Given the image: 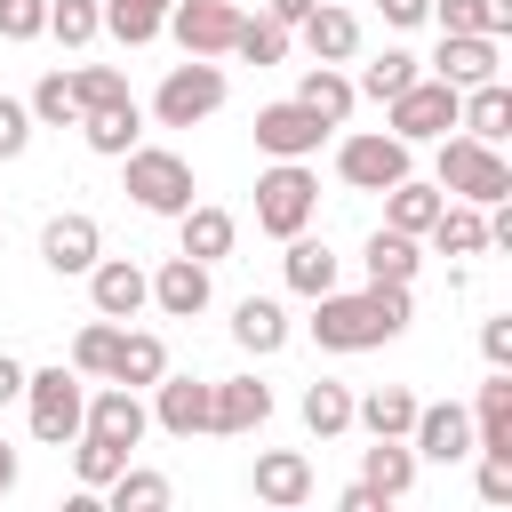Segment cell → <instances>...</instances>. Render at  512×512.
I'll return each instance as SVG.
<instances>
[{
	"instance_id": "cell-39",
	"label": "cell",
	"mask_w": 512,
	"mask_h": 512,
	"mask_svg": "<svg viewBox=\"0 0 512 512\" xmlns=\"http://www.w3.org/2000/svg\"><path fill=\"white\" fill-rule=\"evenodd\" d=\"M24 104H32V128H72V120H80V96H72V72H40Z\"/></svg>"
},
{
	"instance_id": "cell-26",
	"label": "cell",
	"mask_w": 512,
	"mask_h": 512,
	"mask_svg": "<svg viewBox=\"0 0 512 512\" xmlns=\"http://www.w3.org/2000/svg\"><path fill=\"white\" fill-rule=\"evenodd\" d=\"M352 424H360L368 440H408V424H416V392H408V384H376V392L352 400Z\"/></svg>"
},
{
	"instance_id": "cell-30",
	"label": "cell",
	"mask_w": 512,
	"mask_h": 512,
	"mask_svg": "<svg viewBox=\"0 0 512 512\" xmlns=\"http://www.w3.org/2000/svg\"><path fill=\"white\" fill-rule=\"evenodd\" d=\"M296 104H304V112H320L328 128H344V120H352V104H360V88H352L336 64H304V80H296Z\"/></svg>"
},
{
	"instance_id": "cell-1",
	"label": "cell",
	"mask_w": 512,
	"mask_h": 512,
	"mask_svg": "<svg viewBox=\"0 0 512 512\" xmlns=\"http://www.w3.org/2000/svg\"><path fill=\"white\" fill-rule=\"evenodd\" d=\"M416 320V296L408 288H384V280H368L360 296H344V288H328V296H312V344L320 352H376V344H392L400 328Z\"/></svg>"
},
{
	"instance_id": "cell-19",
	"label": "cell",
	"mask_w": 512,
	"mask_h": 512,
	"mask_svg": "<svg viewBox=\"0 0 512 512\" xmlns=\"http://www.w3.org/2000/svg\"><path fill=\"white\" fill-rule=\"evenodd\" d=\"M248 488H256V504H304L312 496V456L304 448H264L256 456V472H248Z\"/></svg>"
},
{
	"instance_id": "cell-38",
	"label": "cell",
	"mask_w": 512,
	"mask_h": 512,
	"mask_svg": "<svg viewBox=\"0 0 512 512\" xmlns=\"http://www.w3.org/2000/svg\"><path fill=\"white\" fill-rule=\"evenodd\" d=\"M416 72H424V64H416L408 48H384V56H368V64H360V80H352V88H360V96H376V104H392Z\"/></svg>"
},
{
	"instance_id": "cell-29",
	"label": "cell",
	"mask_w": 512,
	"mask_h": 512,
	"mask_svg": "<svg viewBox=\"0 0 512 512\" xmlns=\"http://www.w3.org/2000/svg\"><path fill=\"white\" fill-rule=\"evenodd\" d=\"M232 344L256 352V360H272V352L288 344V312H280L272 296H240V304H232Z\"/></svg>"
},
{
	"instance_id": "cell-28",
	"label": "cell",
	"mask_w": 512,
	"mask_h": 512,
	"mask_svg": "<svg viewBox=\"0 0 512 512\" xmlns=\"http://www.w3.org/2000/svg\"><path fill=\"white\" fill-rule=\"evenodd\" d=\"M360 264H368V280H384V288H416V264H424V248H416L408 232L376 224V232H368V248H360Z\"/></svg>"
},
{
	"instance_id": "cell-17",
	"label": "cell",
	"mask_w": 512,
	"mask_h": 512,
	"mask_svg": "<svg viewBox=\"0 0 512 512\" xmlns=\"http://www.w3.org/2000/svg\"><path fill=\"white\" fill-rule=\"evenodd\" d=\"M152 312H168V320H200V312H208V264L176 248V256L152 272Z\"/></svg>"
},
{
	"instance_id": "cell-44",
	"label": "cell",
	"mask_w": 512,
	"mask_h": 512,
	"mask_svg": "<svg viewBox=\"0 0 512 512\" xmlns=\"http://www.w3.org/2000/svg\"><path fill=\"white\" fill-rule=\"evenodd\" d=\"M72 96H80V112L128 104V80H120V64H80V72H72Z\"/></svg>"
},
{
	"instance_id": "cell-2",
	"label": "cell",
	"mask_w": 512,
	"mask_h": 512,
	"mask_svg": "<svg viewBox=\"0 0 512 512\" xmlns=\"http://www.w3.org/2000/svg\"><path fill=\"white\" fill-rule=\"evenodd\" d=\"M432 184L448 200H472V208H496L512 200V160L480 136H440V160H432Z\"/></svg>"
},
{
	"instance_id": "cell-45",
	"label": "cell",
	"mask_w": 512,
	"mask_h": 512,
	"mask_svg": "<svg viewBox=\"0 0 512 512\" xmlns=\"http://www.w3.org/2000/svg\"><path fill=\"white\" fill-rule=\"evenodd\" d=\"M0 40H48V0H0Z\"/></svg>"
},
{
	"instance_id": "cell-6",
	"label": "cell",
	"mask_w": 512,
	"mask_h": 512,
	"mask_svg": "<svg viewBox=\"0 0 512 512\" xmlns=\"http://www.w3.org/2000/svg\"><path fill=\"white\" fill-rule=\"evenodd\" d=\"M224 96H232V88H224V64H216V56H184V64L152 88V120H160V128H200L208 112H224Z\"/></svg>"
},
{
	"instance_id": "cell-12",
	"label": "cell",
	"mask_w": 512,
	"mask_h": 512,
	"mask_svg": "<svg viewBox=\"0 0 512 512\" xmlns=\"http://www.w3.org/2000/svg\"><path fill=\"white\" fill-rule=\"evenodd\" d=\"M264 424H272V384H256V376H216V384H208V432L248 440V432H264Z\"/></svg>"
},
{
	"instance_id": "cell-14",
	"label": "cell",
	"mask_w": 512,
	"mask_h": 512,
	"mask_svg": "<svg viewBox=\"0 0 512 512\" xmlns=\"http://www.w3.org/2000/svg\"><path fill=\"white\" fill-rule=\"evenodd\" d=\"M80 280H88V304H96L104 320H136V312L152 304V272L128 264V256H96Z\"/></svg>"
},
{
	"instance_id": "cell-23",
	"label": "cell",
	"mask_w": 512,
	"mask_h": 512,
	"mask_svg": "<svg viewBox=\"0 0 512 512\" xmlns=\"http://www.w3.org/2000/svg\"><path fill=\"white\" fill-rule=\"evenodd\" d=\"M72 128L88 136V152H96V160H120V152H136V144H144V112H136V96H128V104H96V112H80Z\"/></svg>"
},
{
	"instance_id": "cell-35",
	"label": "cell",
	"mask_w": 512,
	"mask_h": 512,
	"mask_svg": "<svg viewBox=\"0 0 512 512\" xmlns=\"http://www.w3.org/2000/svg\"><path fill=\"white\" fill-rule=\"evenodd\" d=\"M424 24H440V32H488V40H504L512 32V0H432V16Z\"/></svg>"
},
{
	"instance_id": "cell-27",
	"label": "cell",
	"mask_w": 512,
	"mask_h": 512,
	"mask_svg": "<svg viewBox=\"0 0 512 512\" xmlns=\"http://www.w3.org/2000/svg\"><path fill=\"white\" fill-rule=\"evenodd\" d=\"M296 32H304L312 64H352V56H360V16H352V8H312Z\"/></svg>"
},
{
	"instance_id": "cell-34",
	"label": "cell",
	"mask_w": 512,
	"mask_h": 512,
	"mask_svg": "<svg viewBox=\"0 0 512 512\" xmlns=\"http://www.w3.org/2000/svg\"><path fill=\"white\" fill-rule=\"evenodd\" d=\"M296 408H304V432H320V440L352 432V384H336V376H312Z\"/></svg>"
},
{
	"instance_id": "cell-46",
	"label": "cell",
	"mask_w": 512,
	"mask_h": 512,
	"mask_svg": "<svg viewBox=\"0 0 512 512\" xmlns=\"http://www.w3.org/2000/svg\"><path fill=\"white\" fill-rule=\"evenodd\" d=\"M24 144H32V104L0 96V160H24Z\"/></svg>"
},
{
	"instance_id": "cell-52",
	"label": "cell",
	"mask_w": 512,
	"mask_h": 512,
	"mask_svg": "<svg viewBox=\"0 0 512 512\" xmlns=\"http://www.w3.org/2000/svg\"><path fill=\"white\" fill-rule=\"evenodd\" d=\"M8 400H24V360H16V352H0V408H8Z\"/></svg>"
},
{
	"instance_id": "cell-31",
	"label": "cell",
	"mask_w": 512,
	"mask_h": 512,
	"mask_svg": "<svg viewBox=\"0 0 512 512\" xmlns=\"http://www.w3.org/2000/svg\"><path fill=\"white\" fill-rule=\"evenodd\" d=\"M440 184H416V176H400V184H384V224L392 232H408V240H424L432 232V216H440Z\"/></svg>"
},
{
	"instance_id": "cell-41",
	"label": "cell",
	"mask_w": 512,
	"mask_h": 512,
	"mask_svg": "<svg viewBox=\"0 0 512 512\" xmlns=\"http://www.w3.org/2000/svg\"><path fill=\"white\" fill-rule=\"evenodd\" d=\"M224 56H240V64H280V56H288V24H272V16H240V32H232Z\"/></svg>"
},
{
	"instance_id": "cell-10",
	"label": "cell",
	"mask_w": 512,
	"mask_h": 512,
	"mask_svg": "<svg viewBox=\"0 0 512 512\" xmlns=\"http://www.w3.org/2000/svg\"><path fill=\"white\" fill-rule=\"evenodd\" d=\"M320 144H328V120L304 112L296 96H280V104L256 112V152H272V160H312Z\"/></svg>"
},
{
	"instance_id": "cell-11",
	"label": "cell",
	"mask_w": 512,
	"mask_h": 512,
	"mask_svg": "<svg viewBox=\"0 0 512 512\" xmlns=\"http://www.w3.org/2000/svg\"><path fill=\"white\" fill-rule=\"evenodd\" d=\"M96 256H104V232H96V216H88V208H64V216H48V224H40V264H48L56 280H80Z\"/></svg>"
},
{
	"instance_id": "cell-18",
	"label": "cell",
	"mask_w": 512,
	"mask_h": 512,
	"mask_svg": "<svg viewBox=\"0 0 512 512\" xmlns=\"http://www.w3.org/2000/svg\"><path fill=\"white\" fill-rule=\"evenodd\" d=\"M472 456H512V368H488L472 400Z\"/></svg>"
},
{
	"instance_id": "cell-51",
	"label": "cell",
	"mask_w": 512,
	"mask_h": 512,
	"mask_svg": "<svg viewBox=\"0 0 512 512\" xmlns=\"http://www.w3.org/2000/svg\"><path fill=\"white\" fill-rule=\"evenodd\" d=\"M312 8H320V0H264V16H272V24H288V32H296Z\"/></svg>"
},
{
	"instance_id": "cell-33",
	"label": "cell",
	"mask_w": 512,
	"mask_h": 512,
	"mask_svg": "<svg viewBox=\"0 0 512 512\" xmlns=\"http://www.w3.org/2000/svg\"><path fill=\"white\" fill-rule=\"evenodd\" d=\"M360 480H368L384 504H400V496L416 488V448H408V440H376V448H360Z\"/></svg>"
},
{
	"instance_id": "cell-53",
	"label": "cell",
	"mask_w": 512,
	"mask_h": 512,
	"mask_svg": "<svg viewBox=\"0 0 512 512\" xmlns=\"http://www.w3.org/2000/svg\"><path fill=\"white\" fill-rule=\"evenodd\" d=\"M8 488H16V448L0 440V496H8Z\"/></svg>"
},
{
	"instance_id": "cell-43",
	"label": "cell",
	"mask_w": 512,
	"mask_h": 512,
	"mask_svg": "<svg viewBox=\"0 0 512 512\" xmlns=\"http://www.w3.org/2000/svg\"><path fill=\"white\" fill-rule=\"evenodd\" d=\"M96 32H104V0H48V40L88 48Z\"/></svg>"
},
{
	"instance_id": "cell-4",
	"label": "cell",
	"mask_w": 512,
	"mask_h": 512,
	"mask_svg": "<svg viewBox=\"0 0 512 512\" xmlns=\"http://www.w3.org/2000/svg\"><path fill=\"white\" fill-rule=\"evenodd\" d=\"M120 168H128V200L144 208V216H184L192 208V160L184 152H168V144H136V152H120Z\"/></svg>"
},
{
	"instance_id": "cell-37",
	"label": "cell",
	"mask_w": 512,
	"mask_h": 512,
	"mask_svg": "<svg viewBox=\"0 0 512 512\" xmlns=\"http://www.w3.org/2000/svg\"><path fill=\"white\" fill-rule=\"evenodd\" d=\"M128 464V448L120 440H104V432H72V480L88 488V496H104V480Z\"/></svg>"
},
{
	"instance_id": "cell-9",
	"label": "cell",
	"mask_w": 512,
	"mask_h": 512,
	"mask_svg": "<svg viewBox=\"0 0 512 512\" xmlns=\"http://www.w3.org/2000/svg\"><path fill=\"white\" fill-rule=\"evenodd\" d=\"M408 448H416V464H464V456H472V408H456V400H416Z\"/></svg>"
},
{
	"instance_id": "cell-40",
	"label": "cell",
	"mask_w": 512,
	"mask_h": 512,
	"mask_svg": "<svg viewBox=\"0 0 512 512\" xmlns=\"http://www.w3.org/2000/svg\"><path fill=\"white\" fill-rule=\"evenodd\" d=\"M104 504H112V512H160V504H168V480H160V472L120 464V472L104 480Z\"/></svg>"
},
{
	"instance_id": "cell-15",
	"label": "cell",
	"mask_w": 512,
	"mask_h": 512,
	"mask_svg": "<svg viewBox=\"0 0 512 512\" xmlns=\"http://www.w3.org/2000/svg\"><path fill=\"white\" fill-rule=\"evenodd\" d=\"M504 72V40H488V32H440V48H432V80H448V88H480V80H496Z\"/></svg>"
},
{
	"instance_id": "cell-24",
	"label": "cell",
	"mask_w": 512,
	"mask_h": 512,
	"mask_svg": "<svg viewBox=\"0 0 512 512\" xmlns=\"http://www.w3.org/2000/svg\"><path fill=\"white\" fill-rule=\"evenodd\" d=\"M232 240H240V224H232L224 208H208V200H192V208L176 216V248H184V256H200L208 272L232 256Z\"/></svg>"
},
{
	"instance_id": "cell-3",
	"label": "cell",
	"mask_w": 512,
	"mask_h": 512,
	"mask_svg": "<svg viewBox=\"0 0 512 512\" xmlns=\"http://www.w3.org/2000/svg\"><path fill=\"white\" fill-rule=\"evenodd\" d=\"M80 408H88V384H80L72 360H56V368H24V416H32V440H40V448H72Z\"/></svg>"
},
{
	"instance_id": "cell-5",
	"label": "cell",
	"mask_w": 512,
	"mask_h": 512,
	"mask_svg": "<svg viewBox=\"0 0 512 512\" xmlns=\"http://www.w3.org/2000/svg\"><path fill=\"white\" fill-rule=\"evenodd\" d=\"M312 216H320V176L304 160H272L256 176V232L288 240V232H312Z\"/></svg>"
},
{
	"instance_id": "cell-25",
	"label": "cell",
	"mask_w": 512,
	"mask_h": 512,
	"mask_svg": "<svg viewBox=\"0 0 512 512\" xmlns=\"http://www.w3.org/2000/svg\"><path fill=\"white\" fill-rule=\"evenodd\" d=\"M168 376V344L152 328H120V352H112V376L104 384H128V392H152Z\"/></svg>"
},
{
	"instance_id": "cell-22",
	"label": "cell",
	"mask_w": 512,
	"mask_h": 512,
	"mask_svg": "<svg viewBox=\"0 0 512 512\" xmlns=\"http://www.w3.org/2000/svg\"><path fill=\"white\" fill-rule=\"evenodd\" d=\"M456 128L480 136V144H504V136H512V88H504V72L456 96Z\"/></svg>"
},
{
	"instance_id": "cell-7",
	"label": "cell",
	"mask_w": 512,
	"mask_h": 512,
	"mask_svg": "<svg viewBox=\"0 0 512 512\" xmlns=\"http://www.w3.org/2000/svg\"><path fill=\"white\" fill-rule=\"evenodd\" d=\"M456 96L464 88H448V80H432V72H416L392 104H384V128L400 136V144H440L448 128H456Z\"/></svg>"
},
{
	"instance_id": "cell-32",
	"label": "cell",
	"mask_w": 512,
	"mask_h": 512,
	"mask_svg": "<svg viewBox=\"0 0 512 512\" xmlns=\"http://www.w3.org/2000/svg\"><path fill=\"white\" fill-rule=\"evenodd\" d=\"M440 256H480L488 248V208H472V200H440V216H432V232H424Z\"/></svg>"
},
{
	"instance_id": "cell-16",
	"label": "cell",
	"mask_w": 512,
	"mask_h": 512,
	"mask_svg": "<svg viewBox=\"0 0 512 512\" xmlns=\"http://www.w3.org/2000/svg\"><path fill=\"white\" fill-rule=\"evenodd\" d=\"M80 432H104V440L136 448V440L152 432V408H144V392H128V384H104V392H88V408H80Z\"/></svg>"
},
{
	"instance_id": "cell-8",
	"label": "cell",
	"mask_w": 512,
	"mask_h": 512,
	"mask_svg": "<svg viewBox=\"0 0 512 512\" xmlns=\"http://www.w3.org/2000/svg\"><path fill=\"white\" fill-rule=\"evenodd\" d=\"M408 152H416V144H400L392 128H360V136L336 144V176H344L352 192H384V184L408 176Z\"/></svg>"
},
{
	"instance_id": "cell-13",
	"label": "cell",
	"mask_w": 512,
	"mask_h": 512,
	"mask_svg": "<svg viewBox=\"0 0 512 512\" xmlns=\"http://www.w3.org/2000/svg\"><path fill=\"white\" fill-rule=\"evenodd\" d=\"M160 32H176L184 56H224L232 32H240V8L232 0H168V24Z\"/></svg>"
},
{
	"instance_id": "cell-48",
	"label": "cell",
	"mask_w": 512,
	"mask_h": 512,
	"mask_svg": "<svg viewBox=\"0 0 512 512\" xmlns=\"http://www.w3.org/2000/svg\"><path fill=\"white\" fill-rule=\"evenodd\" d=\"M480 504H512V456H480Z\"/></svg>"
},
{
	"instance_id": "cell-20",
	"label": "cell",
	"mask_w": 512,
	"mask_h": 512,
	"mask_svg": "<svg viewBox=\"0 0 512 512\" xmlns=\"http://www.w3.org/2000/svg\"><path fill=\"white\" fill-rule=\"evenodd\" d=\"M336 272H344V256L328 248V240H312V232H288V256H280V280L312 304V296H328L336 288Z\"/></svg>"
},
{
	"instance_id": "cell-21",
	"label": "cell",
	"mask_w": 512,
	"mask_h": 512,
	"mask_svg": "<svg viewBox=\"0 0 512 512\" xmlns=\"http://www.w3.org/2000/svg\"><path fill=\"white\" fill-rule=\"evenodd\" d=\"M152 424L176 432V440L208 432V384H200V376H160V384H152Z\"/></svg>"
},
{
	"instance_id": "cell-42",
	"label": "cell",
	"mask_w": 512,
	"mask_h": 512,
	"mask_svg": "<svg viewBox=\"0 0 512 512\" xmlns=\"http://www.w3.org/2000/svg\"><path fill=\"white\" fill-rule=\"evenodd\" d=\"M120 328H128V320H104V312H96V320H88V328L72 336V368H80V376H112V352H120Z\"/></svg>"
},
{
	"instance_id": "cell-49",
	"label": "cell",
	"mask_w": 512,
	"mask_h": 512,
	"mask_svg": "<svg viewBox=\"0 0 512 512\" xmlns=\"http://www.w3.org/2000/svg\"><path fill=\"white\" fill-rule=\"evenodd\" d=\"M376 8H384V24H392V32H416V24L432 16V0H376Z\"/></svg>"
},
{
	"instance_id": "cell-47",
	"label": "cell",
	"mask_w": 512,
	"mask_h": 512,
	"mask_svg": "<svg viewBox=\"0 0 512 512\" xmlns=\"http://www.w3.org/2000/svg\"><path fill=\"white\" fill-rule=\"evenodd\" d=\"M480 360H488V368H512V312L480 320Z\"/></svg>"
},
{
	"instance_id": "cell-36",
	"label": "cell",
	"mask_w": 512,
	"mask_h": 512,
	"mask_svg": "<svg viewBox=\"0 0 512 512\" xmlns=\"http://www.w3.org/2000/svg\"><path fill=\"white\" fill-rule=\"evenodd\" d=\"M160 24H168V0H104V32L120 48H152Z\"/></svg>"
},
{
	"instance_id": "cell-50",
	"label": "cell",
	"mask_w": 512,
	"mask_h": 512,
	"mask_svg": "<svg viewBox=\"0 0 512 512\" xmlns=\"http://www.w3.org/2000/svg\"><path fill=\"white\" fill-rule=\"evenodd\" d=\"M336 512H384V496H376V488H368V480H352V488H344V496H336Z\"/></svg>"
}]
</instances>
